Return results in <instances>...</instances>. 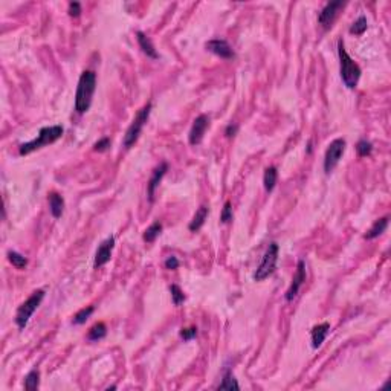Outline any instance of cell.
I'll list each match as a JSON object with an SVG mask.
<instances>
[{"instance_id": "4316f807", "label": "cell", "mask_w": 391, "mask_h": 391, "mask_svg": "<svg viewBox=\"0 0 391 391\" xmlns=\"http://www.w3.org/2000/svg\"><path fill=\"white\" fill-rule=\"evenodd\" d=\"M365 31H367V19H365V16H361V17L350 26V34L362 35Z\"/></svg>"}, {"instance_id": "e0dca14e", "label": "cell", "mask_w": 391, "mask_h": 391, "mask_svg": "<svg viewBox=\"0 0 391 391\" xmlns=\"http://www.w3.org/2000/svg\"><path fill=\"white\" fill-rule=\"evenodd\" d=\"M48 200H49L51 214L55 217V219H60L61 214H63V211H64V199H63L58 193H49Z\"/></svg>"}, {"instance_id": "5b68a950", "label": "cell", "mask_w": 391, "mask_h": 391, "mask_svg": "<svg viewBox=\"0 0 391 391\" xmlns=\"http://www.w3.org/2000/svg\"><path fill=\"white\" fill-rule=\"evenodd\" d=\"M150 112H151V103H147L135 116L133 122L128 125L127 132L124 135V141H122V145L125 148H130L132 145H135V142L139 139L141 133H142V128L145 125V122L148 121V116H150Z\"/></svg>"}, {"instance_id": "8fae6325", "label": "cell", "mask_w": 391, "mask_h": 391, "mask_svg": "<svg viewBox=\"0 0 391 391\" xmlns=\"http://www.w3.org/2000/svg\"><path fill=\"white\" fill-rule=\"evenodd\" d=\"M344 7V2H341V0H338V2H329L326 4V7L323 8V11L320 13L318 16V23L324 28V29H329L332 26V23L335 22L336 16H338V11Z\"/></svg>"}, {"instance_id": "277c9868", "label": "cell", "mask_w": 391, "mask_h": 391, "mask_svg": "<svg viewBox=\"0 0 391 391\" xmlns=\"http://www.w3.org/2000/svg\"><path fill=\"white\" fill-rule=\"evenodd\" d=\"M43 298H45V290L38 289V290H34V292L28 296V299L20 304L19 309H17V312H16V320H14L19 329H25V327L28 326L29 318H31V317L34 315V312L38 309V306L41 304Z\"/></svg>"}, {"instance_id": "ac0fdd59", "label": "cell", "mask_w": 391, "mask_h": 391, "mask_svg": "<svg viewBox=\"0 0 391 391\" xmlns=\"http://www.w3.org/2000/svg\"><path fill=\"white\" fill-rule=\"evenodd\" d=\"M386 226H388V217H382V219H379L373 223V226L367 231V234L364 237L367 240H373V239L379 237L382 232H385Z\"/></svg>"}, {"instance_id": "6da1fadb", "label": "cell", "mask_w": 391, "mask_h": 391, "mask_svg": "<svg viewBox=\"0 0 391 391\" xmlns=\"http://www.w3.org/2000/svg\"><path fill=\"white\" fill-rule=\"evenodd\" d=\"M97 89V73L94 70H84L80 75L76 94H75V110L83 115L91 109L92 98Z\"/></svg>"}, {"instance_id": "4dcf8cb0", "label": "cell", "mask_w": 391, "mask_h": 391, "mask_svg": "<svg viewBox=\"0 0 391 391\" xmlns=\"http://www.w3.org/2000/svg\"><path fill=\"white\" fill-rule=\"evenodd\" d=\"M165 268L168 269V271H176L178 268H179V260L175 257V255H170L167 260H165Z\"/></svg>"}, {"instance_id": "7402d4cb", "label": "cell", "mask_w": 391, "mask_h": 391, "mask_svg": "<svg viewBox=\"0 0 391 391\" xmlns=\"http://www.w3.org/2000/svg\"><path fill=\"white\" fill-rule=\"evenodd\" d=\"M219 389H240V385L237 382V379L232 376L231 371H226L222 382L219 383V386H217Z\"/></svg>"}, {"instance_id": "484cf974", "label": "cell", "mask_w": 391, "mask_h": 391, "mask_svg": "<svg viewBox=\"0 0 391 391\" xmlns=\"http://www.w3.org/2000/svg\"><path fill=\"white\" fill-rule=\"evenodd\" d=\"M170 293H171V299H173V302H175V306H181V304L185 301V293L178 284L170 286Z\"/></svg>"}, {"instance_id": "5bb4252c", "label": "cell", "mask_w": 391, "mask_h": 391, "mask_svg": "<svg viewBox=\"0 0 391 391\" xmlns=\"http://www.w3.org/2000/svg\"><path fill=\"white\" fill-rule=\"evenodd\" d=\"M330 330V324L329 323H323V324H318L312 329L310 332V338H312V347L314 349H320L321 344L324 342L327 333Z\"/></svg>"}, {"instance_id": "4fadbf2b", "label": "cell", "mask_w": 391, "mask_h": 391, "mask_svg": "<svg viewBox=\"0 0 391 391\" xmlns=\"http://www.w3.org/2000/svg\"><path fill=\"white\" fill-rule=\"evenodd\" d=\"M167 170H168V165H167L165 162L159 164V167H156V168L153 170V175H151V178H150V181H148V187H147V194H148V200H150V202H153V199H154V191H156V188L159 187L162 178L165 176Z\"/></svg>"}, {"instance_id": "44dd1931", "label": "cell", "mask_w": 391, "mask_h": 391, "mask_svg": "<svg viewBox=\"0 0 391 391\" xmlns=\"http://www.w3.org/2000/svg\"><path fill=\"white\" fill-rule=\"evenodd\" d=\"M106 335H107V327H106V324H104V323H98V324H95V326L89 330L88 339H89V341H100V339H103Z\"/></svg>"}, {"instance_id": "8992f818", "label": "cell", "mask_w": 391, "mask_h": 391, "mask_svg": "<svg viewBox=\"0 0 391 391\" xmlns=\"http://www.w3.org/2000/svg\"><path fill=\"white\" fill-rule=\"evenodd\" d=\"M277 260H278V245L275 242H272L269 245L268 251L265 252L262 263H260V266L257 268V271L254 274V280L263 281L268 277H271L277 269Z\"/></svg>"}, {"instance_id": "52a82bcc", "label": "cell", "mask_w": 391, "mask_h": 391, "mask_svg": "<svg viewBox=\"0 0 391 391\" xmlns=\"http://www.w3.org/2000/svg\"><path fill=\"white\" fill-rule=\"evenodd\" d=\"M344 151H345V139L336 138L335 141L330 142V145L326 150V156H324V171H326V175H330V173L335 170V167L338 165V162L342 158Z\"/></svg>"}, {"instance_id": "ffe728a7", "label": "cell", "mask_w": 391, "mask_h": 391, "mask_svg": "<svg viewBox=\"0 0 391 391\" xmlns=\"http://www.w3.org/2000/svg\"><path fill=\"white\" fill-rule=\"evenodd\" d=\"M161 232H162V223L156 220V222H153V223L145 229L142 239H144V242H147V243H153V242L159 237Z\"/></svg>"}, {"instance_id": "d4e9b609", "label": "cell", "mask_w": 391, "mask_h": 391, "mask_svg": "<svg viewBox=\"0 0 391 391\" xmlns=\"http://www.w3.org/2000/svg\"><path fill=\"white\" fill-rule=\"evenodd\" d=\"M92 314H94V307H92V306L84 307V309H81L80 312H76V314H75V317H73L72 323H73L75 326H81V324H84L86 321H88V320L91 318V315H92Z\"/></svg>"}, {"instance_id": "9a60e30c", "label": "cell", "mask_w": 391, "mask_h": 391, "mask_svg": "<svg viewBox=\"0 0 391 391\" xmlns=\"http://www.w3.org/2000/svg\"><path fill=\"white\" fill-rule=\"evenodd\" d=\"M136 40H138V43H139V48L142 49V52H144L147 57H150V58H153V60L159 58V55H158V52H156V49H154V46H153L151 40H150L142 31H138V32H136Z\"/></svg>"}, {"instance_id": "3957f363", "label": "cell", "mask_w": 391, "mask_h": 391, "mask_svg": "<svg viewBox=\"0 0 391 391\" xmlns=\"http://www.w3.org/2000/svg\"><path fill=\"white\" fill-rule=\"evenodd\" d=\"M63 136V127L61 125H49V127H43L40 128L38 136L29 142H25L20 145L19 153L20 156H26L38 148H43L49 144H54L55 141H58Z\"/></svg>"}, {"instance_id": "83f0119b", "label": "cell", "mask_w": 391, "mask_h": 391, "mask_svg": "<svg viewBox=\"0 0 391 391\" xmlns=\"http://www.w3.org/2000/svg\"><path fill=\"white\" fill-rule=\"evenodd\" d=\"M371 150H373V145L370 141L367 139H361L358 144H356V151L361 158H365V156H370L371 154Z\"/></svg>"}, {"instance_id": "ba28073f", "label": "cell", "mask_w": 391, "mask_h": 391, "mask_svg": "<svg viewBox=\"0 0 391 391\" xmlns=\"http://www.w3.org/2000/svg\"><path fill=\"white\" fill-rule=\"evenodd\" d=\"M304 281H306V263H304V260H299L298 265H296L295 275L292 278V283H290V286H289V289H287V292L284 295L286 301H292L298 295V292H299V289H301Z\"/></svg>"}, {"instance_id": "2e32d148", "label": "cell", "mask_w": 391, "mask_h": 391, "mask_svg": "<svg viewBox=\"0 0 391 391\" xmlns=\"http://www.w3.org/2000/svg\"><path fill=\"white\" fill-rule=\"evenodd\" d=\"M208 214H209V208L205 206V205H202V206L196 211V214H194V217H193V220H191L190 225H188V229H190L191 232H197V231L203 226Z\"/></svg>"}, {"instance_id": "7c38bea8", "label": "cell", "mask_w": 391, "mask_h": 391, "mask_svg": "<svg viewBox=\"0 0 391 391\" xmlns=\"http://www.w3.org/2000/svg\"><path fill=\"white\" fill-rule=\"evenodd\" d=\"M113 248H115V237L110 236L109 239H106V240L98 246V251H97V254H95V262H94V266H95V268H101V266H104L106 263L110 262Z\"/></svg>"}, {"instance_id": "603a6c76", "label": "cell", "mask_w": 391, "mask_h": 391, "mask_svg": "<svg viewBox=\"0 0 391 391\" xmlns=\"http://www.w3.org/2000/svg\"><path fill=\"white\" fill-rule=\"evenodd\" d=\"M8 260L11 262V265L17 269H25L26 265H28V258L16 251H10L8 252Z\"/></svg>"}, {"instance_id": "1f68e13d", "label": "cell", "mask_w": 391, "mask_h": 391, "mask_svg": "<svg viewBox=\"0 0 391 391\" xmlns=\"http://www.w3.org/2000/svg\"><path fill=\"white\" fill-rule=\"evenodd\" d=\"M67 13H69L70 17H80V14H81V4L80 2H70Z\"/></svg>"}, {"instance_id": "d6a6232c", "label": "cell", "mask_w": 391, "mask_h": 391, "mask_svg": "<svg viewBox=\"0 0 391 391\" xmlns=\"http://www.w3.org/2000/svg\"><path fill=\"white\" fill-rule=\"evenodd\" d=\"M109 147H110V139H109V138H103V139H100L98 142H95L94 150H95V151H106Z\"/></svg>"}, {"instance_id": "d6986e66", "label": "cell", "mask_w": 391, "mask_h": 391, "mask_svg": "<svg viewBox=\"0 0 391 391\" xmlns=\"http://www.w3.org/2000/svg\"><path fill=\"white\" fill-rule=\"evenodd\" d=\"M277 179H278V171L275 167H268L265 170V176H263V184H265V190L268 193H271L275 185H277Z\"/></svg>"}, {"instance_id": "7a4b0ae2", "label": "cell", "mask_w": 391, "mask_h": 391, "mask_svg": "<svg viewBox=\"0 0 391 391\" xmlns=\"http://www.w3.org/2000/svg\"><path fill=\"white\" fill-rule=\"evenodd\" d=\"M338 57H339V70H341L342 83L349 89H355L361 78V67L353 61L349 52L345 51L342 40L338 41Z\"/></svg>"}, {"instance_id": "f546056e", "label": "cell", "mask_w": 391, "mask_h": 391, "mask_svg": "<svg viewBox=\"0 0 391 391\" xmlns=\"http://www.w3.org/2000/svg\"><path fill=\"white\" fill-rule=\"evenodd\" d=\"M179 335H181V338H182L184 341H191L193 338H196V335H197V329H196V327L182 329Z\"/></svg>"}, {"instance_id": "30bf717a", "label": "cell", "mask_w": 391, "mask_h": 391, "mask_svg": "<svg viewBox=\"0 0 391 391\" xmlns=\"http://www.w3.org/2000/svg\"><path fill=\"white\" fill-rule=\"evenodd\" d=\"M209 125V119L206 115H199L193 125H191V130H190V135H188V141L191 145H199L203 139V135L206 132V128Z\"/></svg>"}, {"instance_id": "9c48e42d", "label": "cell", "mask_w": 391, "mask_h": 391, "mask_svg": "<svg viewBox=\"0 0 391 391\" xmlns=\"http://www.w3.org/2000/svg\"><path fill=\"white\" fill-rule=\"evenodd\" d=\"M205 48H206V51H209L211 54L220 57V58H225V60L234 58L232 48L229 46V43L226 40H223V38H214V40L206 41Z\"/></svg>"}, {"instance_id": "f1b7e54d", "label": "cell", "mask_w": 391, "mask_h": 391, "mask_svg": "<svg viewBox=\"0 0 391 391\" xmlns=\"http://www.w3.org/2000/svg\"><path fill=\"white\" fill-rule=\"evenodd\" d=\"M231 220H232V205H231V202H226L222 209V214H220V222L228 223Z\"/></svg>"}, {"instance_id": "cb8c5ba5", "label": "cell", "mask_w": 391, "mask_h": 391, "mask_svg": "<svg viewBox=\"0 0 391 391\" xmlns=\"http://www.w3.org/2000/svg\"><path fill=\"white\" fill-rule=\"evenodd\" d=\"M40 386V371L31 370L25 377V388L26 389H37Z\"/></svg>"}, {"instance_id": "836d02e7", "label": "cell", "mask_w": 391, "mask_h": 391, "mask_svg": "<svg viewBox=\"0 0 391 391\" xmlns=\"http://www.w3.org/2000/svg\"><path fill=\"white\" fill-rule=\"evenodd\" d=\"M237 132H239V125L234 124V122H231V124L226 127V130H225V135H226L228 138H234V136L237 135Z\"/></svg>"}]
</instances>
